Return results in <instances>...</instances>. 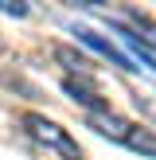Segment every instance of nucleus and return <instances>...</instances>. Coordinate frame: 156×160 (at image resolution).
I'll use <instances>...</instances> for the list:
<instances>
[{
	"mask_svg": "<svg viewBox=\"0 0 156 160\" xmlns=\"http://www.w3.org/2000/svg\"><path fill=\"white\" fill-rule=\"evenodd\" d=\"M74 35L82 39V43H90V47H94V51H98V55H105V59L113 62V67H121V70H137V67H133V59H129V55H121V51H117L113 43H109V39L94 35L90 28H74Z\"/></svg>",
	"mask_w": 156,
	"mask_h": 160,
	"instance_id": "nucleus-2",
	"label": "nucleus"
},
{
	"mask_svg": "<svg viewBox=\"0 0 156 160\" xmlns=\"http://www.w3.org/2000/svg\"><path fill=\"white\" fill-rule=\"evenodd\" d=\"M23 129H27L31 137L39 141V145H47L51 152H59L62 160H82V148H78V141L70 137L62 125H55L51 117H43V113H23Z\"/></svg>",
	"mask_w": 156,
	"mask_h": 160,
	"instance_id": "nucleus-1",
	"label": "nucleus"
},
{
	"mask_svg": "<svg viewBox=\"0 0 156 160\" xmlns=\"http://www.w3.org/2000/svg\"><path fill=\"white\" fill-rule=\"evenodd\" d=\"M125 145L156 160V137H152V133H144V129H137V125H133V133H129V141H125Z\"/></svg>",
	"mask_w": 156,
	"mask_h": 160,
	"instance_id": "nucleus-5",
	"label": "nucleus"
},
{
	"mask_svg": "<svg viewBox=\"0 0 156 160\" xmlns=\"http://www.w3.org/2000/svg\"><path fill=\"white\" fill-rule=\"evenodd\" d=\"M62 90H66L70 98L78 102V106H86L90 113H105V109H109L105 102H101V94L94 90V86L86 82V78H82V82H78V78H66V82H62Z\"/></svg>",
	"mask_w": 156,
	"mask_h": 160,
	"instance_id": "nucleus-3",
	"label": "nucleus"
},
{
	"mask_svg": "<svg viewBox=\"0 0 156 160\" xmlns=\"http://www.w3.org/2000/svg\"><path fill=\"white\" fill-rule=\"evenodd\" d=\"M129 20L137 23V28H144V31H152V43H156V20H148V16H140V12H129Z\"/></svg>",
	"mask_w": 156,
	"mask_h": 160,
	"instance_id": "nucleus-7",
	"label": "nucleus"
},
{
	"mask_svg": "<svg viewBox=\"0 0 156 160\" xmlns=\"http://www.w3.org/2000/svg\"><path fill=\"white\" fill-rule=\"evenodd\" d=\"M55 59L66 62V67H70V70H78V74H86V70H90V59H86V55H74L70 47H55Z\"/></svg>",
	"mask_w": 156,
	"mask_h": 160,
	"instance_id": "nucleus-6",
	"label": "nucleus"
},
{
	"mask_svg": "<svg viewBox=\"0 0 156 160\" xmlns=\"http://www.w3.org/2000/svg\"><path fill=\"white\" fill-rule=\"evenodd\" d=\"M0 12H12V16H27V4H12V0H0Z\"/></svg>",
	"mask_w": 156,
	"mask_h": 160,
	"instance_id": "nucleus-8",
	"label": "nucleus"
},
{
	"mask_svg": "<svg viewBox=\"0 0 156 160\" xmlns=\"http://www.w3.org/2000/svg\"><path fill=\"white\" fill-rule=\"evenodd\" d=\"M90 125H94L98 133H105V137L121 141V145L129 141V133H133V125L125 121V117H117L113 109H105V113H90Z\"/></svg>",
	"mask_w": 156,
	"mask_h": 160,
	"instance_id": "nucleus-4",
	"label": "nucleus"
}]
</instances>
